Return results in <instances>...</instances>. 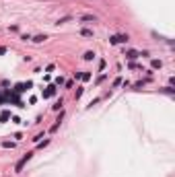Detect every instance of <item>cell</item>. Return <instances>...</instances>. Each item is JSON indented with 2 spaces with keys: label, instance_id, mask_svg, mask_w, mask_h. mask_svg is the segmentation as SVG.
Masks as SVG:
<instances>
[{
  "label": "cell",
  "instance_id": "cell-11",
  "mask_svg": "<svg viewBox=\"0 0 175 177\" xmlns=\"http://www.w3.org/2000/svg\"><path fill=\"white\" fill-rule=\"evenodd\" d=\"M80 78H83V80H89V78H91V72H85V74H83Z\"/></svg>",
  "mask_w": 175,
  "mask_h": 177
},
{
  "label": "cell",
  "instance_id": "cell-1",
  "mask_svg": "<svg viewBox=\"0 0 175 177\" xmlns=\"http://www.w3.org/2000/svg\"><path fill=\"white\" fill-rule=\"evenodd\" d=\"M31 156H33V152H27V154H25V156H23V159H21V161H19V163H17V167H15V171H17V173H19V171H21V169H23V165H25V163H27V161H29Z\"/></svg>",
  "mask_w": 175,
  "mask_h": 177
},
{
  "label": "cell",
  "instance_id": "cell-2",
  "mask_svg": "<svg viewBox=\"0 0 175 177\" xmlns=\"http://www.w3.org/2000/svg\"><path fill=\"white\" fill-rule=\"evenodd\" d=\"M128 35H113L111 37V43H128Z\"/></svg>",
  "mask_w": 175,
  "mask_h": 177
},
{
  "label": "cell",
  "instance_id": "cell-9",
  "mask_svg": "<svg viewBox=\"0 0 175 177\" xmlns=\"http://www.w3.org/2000/svg\"><path fill=\"white\" fill-rule=\"evenodd\" d=\"M163 64H161V60H152V68H161Z\"/></svg>",
  "mask_w": 175,
  "mask_h": 177
},
{
  "label": "cell",
  "instance_id": "cell-5",
  "mask_svg": "<svg viewBox=\"0 0 175 177\" xmlns=\"http://www.w3.org/2000/svg\"><path fill=\"white\" fill-rule=\"evenodd\" d=\"M45 39H48V37H45V35H35V37H33V39H31V41H35V43H43V41H45Z\"/></svg>",
  "mask_w": 175,
  "mask_h": 177
},
{
  "label": "cell",
  "instance_id": "cell-4",
  "mask_svg": "<svg viewBox=\"0 0 175 177\" xmlns=\"http://www.w3.org/2000/svg\"><path fill=\"white\" fill-rule=\"evenodd\" d=\"M126 58H128V60H136V58H138V52L130 50V52H126Z\"/></svg>",
  "mask_w": 175,
  "mask_h": 177
},
{
  "label": "cell",
  "instance_id": "cell-6",
  "mask_svg": "<svg viewBox=\"0 0 175 177\" xmlns=\"http://www.w3.org/2000/svg\"><path fill=\"white\" fill-rule=\"evenodd\" d=\"M54 93H56V88H54V87H50L48 91H43V97H52Z\"/></svg>",
  "mask_w": 175,
  "mask_h": 177
},
{
  "label": "cell",
  "instance_id": "cell-3",
  "mask_svg": "<svg viewBox=\"0 0 175 177\" xmlns=\"http://www.w3.org/2000/svg\"><path fill=\"white\" fill-rule=\"evenodd\" d=\"M80 21H87V23H95V21H97V17H95V15H85V17H80Z\"/></svg>",
  "mask_w": 175,
  "mask_h": 177
},
{
  "label": "cell",
  "instance_id": "cell-10",
  "mask_svg": "<svg viewBox=\"0 0 175 177\" xmlns=\"http://www.w3.org/2000/svg\"><path fill=\"white\" fill-rule=\"evenodd\" d=\"M2 146H4V148H12V146H15V144H12V142H8V140H6V142H2Z\"/></svg>",
  "mask_w": 175,
  "mask_h": 177
},
{
  "label": "cell",
  "instance_id": "cell-7",
  "mask_svg": "<svg viewBox=\"0 0 175 177\" xmlns=\"http://www.w3.org/2000/svg\"><path fill=\"white\" fill-rule=\"evenodd\" d=\"M80 35H85V37H93L95 33H93L91 29H83V31H80Z\"/></svg>",
  "mask_w": 175,
  "mask_h": 177
},
{
  "label": "cell",
  "instance_id": "cell-8",
  "mask_svg": "<svg viewBox=\"0 0 175 177\" xmlns=\"http://www.w3.org/2000/svg\"><path fill=\"white\" fill-rule=\"evenodd\" d=\"M93 58H95V52H87V54H85V60H87V62L93 60Z\"/></svg>",
  "mask_w": 175,
  "mask_h": 177
}]
</instances>
